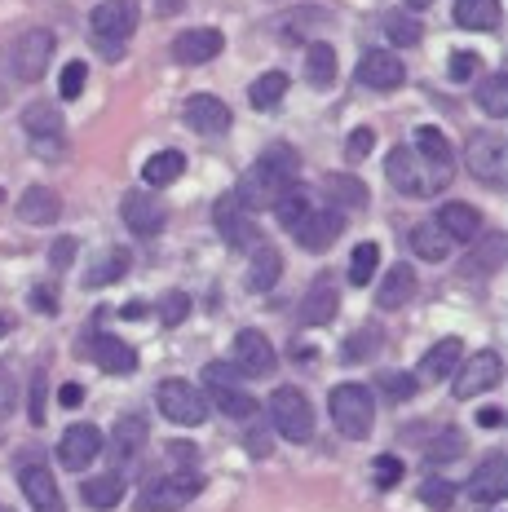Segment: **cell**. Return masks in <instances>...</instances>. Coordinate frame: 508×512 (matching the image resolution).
Listing matches in <instances>:
<instances>
[{
  "instance_id": "cell-1",
  "label": "cell",
  "mask_w": 508,
  "mask_h": 512,
  "mask_svg": "<svg viewBox=\"0 0 508 512\" xmlns=\"http://www.w3.org/2000/svg\"><path fill=\"white\" fill-rule=\"evenodd\" d=\"M296 173H301V159H296L292 146H270V151L239 177V186H235L239 204L248 208V212L274 208L283 190H288L292 181H296Z\"/></svg>"
},
{
  "instance_id": "cell-2",
  "label": "cell",
  "mask_w": 508,
  "mask_h": 512,
  "mask_svg": "<svg viewBox=\"0 0 508 512\" xmlns=\"http://www.w3.org/2000/svg\"><path fill=\"white\" fill-rule=\"evenodd\" d=\"M385 173H389V181L398 186V195H411V199L438 195V190L451 181L447 168L429 164V159L420 155L416 146H394V151H389V159H385Z\"/></svg>"
},
{
  "instance_id": "cell-3",
  "label": "cell",
  "mask_w": 508,
  "mask_h": 512,
  "mask_svg": "<svg viewBox=\"0 0 508 512\" xmlns=\"http://www.w3.org/2000/svg\"><path fill=\"white\" fill-rule=\"evenodd\" d=\"M464 159H469V173L478 177L482 186H504V177H508V137L500 133V128H478V133H469Z\"/></svg>"
},
{
  "instance_id": "cell-4",
  "label": "cell",
  "mask_w": 508,
  "mask_h": 512,
  "mask_svg": "<svg viewBox=\"0 0 508 512\" xmlns=\"http://www.w3.org/2000/svg\"><path fill=\"white\" fill-rule=\"evenodd\" d=\"M372 420H376V402L367 393V384H336L332 389V424L341 429L345 437H367L372 433Z\"/></svg>"
},
{
  "instance_id": "cell-5",
  "label": "cell",
  "mask_w": 508,
  "mask_h": 512,
  "mask_svg": "<svg viewBox=\"0 0 508 512\" xmlns=\"http://www.w3.org/2000/svg\"><path fill=\"white\" fill-rule=\"evenodd\" d=\"M54 49H58L54 31H49V27H31V31H23V36L14 40V49H9V67H14V76L23 84H31V80H40L49 71Z\"/></svg>"
},
{
  "instance_id": "cell-6",
  "label": "cell",
  "mask_w": 508,
  "mask_h": 512,
  "mask_svg": "<svg viewBox=\"0 0 508 512\" xmlns=\"http://www.w3.org/2000/svg\"><path fill=\"white\" fill-rule=\"evenodd\" d=\"M137 0H102L98 9L89 14V27L98 36V45L115 58V49H124V40L137 31Z\"/></svg>"
},
{
  "instance_id": "cell-7",
  "label": "cell",
  "mask_w": 508,
  "mask_h": 512,
  "mask_svg": "<svg viewBox=\"0 0 508 512\" xmlns=\"http://www.w3.org/2000/svg\"><path fill=\"white\" fill-rule=\"evenodd\" d=\"M270 415H274V429L288 437V442H310V433H314V407H310V398H305L296 384H283V389H274Z\"/></svg>"
},
{
  "instance_id": "cell-8",
  "label": "cell",
  "mask_w": 508,
  "mask_h": 512,
  "mask_svg": "<svg viewBox=\"0 0 508 512\" xmlns=\"http://www.w3.org/2000/svg\"><path fill=\"white\" fill-rule=\"evenodd\" d=\"M199 477L195 473H168L160 482H146V490L137 495V512H177L199 495Z\"/></svg>"
},
{
  "instance_id": "cell-9",
  "label": "cell",
  "mask_w": 508,
  "mask_h": 512,
  "mask_svg": "<svg viewBox=\"0 0 508 512\" xmlns=\"http://www.w3.org/2000/svg\"><path fill=\"white\" fill-rule=\"evenodd\" d=\"M500 380H504L500 354L482 349V354H473V358H460V367H455V398H478V393L495 389Z\"/></svg>"
},
{
  "instance_id": "cell-10",
  "label": "cell",
  "mask_w": 508,
  "mask_h": 512,
  "mask_svg": "<svg viewBox=\"0 0 508 512\" xmlns=\"http://www.w3.org/2000/svg\"><path fill=\"white\" fill-rule=\"evenodd\" d=\"M155 398H160V411L173 424H182V429H195L208 415V402L199 398V389H190V380H164Z\"/></svg>"
},
{
  "instance_id": "cell-11",
  "label": "cell",
  "mask_w": 508,
  "mask_h": 512,
  "mask_svg": "<svg viewBox=\"0 0 508 512\" xmlns=\"http://www.w3.org/2000/svg\"><path fill=\"white\" fill-rule=\"evenodd\" d=\"M274 367H279L274 345L257 332V327H243V332L235 336V371H239V376L261 380V376H274Z\"/></svg>"
},
{
  "instance_id": "cell-12",
  "label": "cell",
  "mask_w": 508,
  "mask_h": 512,
  "mask_svg": "<svg viewBox=\"0 0 508 512\" xmlns=\"http://www.w3.org/2000/svg\"><path fill=\"white\" fill-rule=\"evenodd\" d=\"M213 221H217V234L230 248H257V221L239 204V195H221L213 208Z\"/></svg>"
},
{
  "instance_id": "cell-13",
  "label": "cell",
  "mask_w": 508,
  "mask_h": 512,
  "mask_svg": "<svg viewBox=\"0 0 508 512\" xmlns=\"http://www.w3.org/2000/svg\"><path fill=\"white\" fill-rule=\"evenodd\" d=\"M296 243H301V248H310V252H323V248H332L336 239H341L345 234V217L336 208H327V212H305L301 221H296V226L288 230Z\"/></svg>"
},
{
  "instance_id": "cell-14",
  "label": "cell",
  "mask_w": 508,
  "mask_h": 512,
  "mask_svg": "<svg viewBox=\"0 0 508 512\" xmlns=\"http://www.w3.org/2000/svg\"><path fill=\"white\" fill-rule=\"evenodd\" d=\"M221 49H226V36H221L217 27H190L173 40V58L186 62V67H204V62H213Z\"/></svg>"
},
{
  "instance_id": "cell-15",
  "label": "cell",
  "mask_w": 508,
  "mask_h": 512,
  "mask_svg": "<svg viewBox=\"0 0 508 512\" xmlns=\"http://www.w3.org/2000/svg\"><path fill=\"white\" fill-rule=\"evenodd\" d=\"M336 309H341V292H336V283L323 274V279H314L310 292L301 296L296 318H301V327H327L336 318Z\"/></svg>"
},
{
  "instance_id": "cell-16",
  "label": "cell",
  "mask_w": 508,
  "mask_h": 512,
  "mask_svg": "<svg viewBox=\"0 0 508 512\" xmlns=\"http://www.w3.org/2000/svg\"><path fill=\"white\" fill-rule=\"evenodd\" d=\"M182 120L195 128V133L217 137L230 128V106L221 98H213V93H195V98H186V106H182Z\"/></svg>"
},
{
  "instance_id": "cell-17",
  "label": "cell",
  "mask_w": 508,
  "mask_h": 512,
  "mask_svg": "<svg viewBox=\"0 0 508 512\" xmlns=\"http://www.w3.org/2000/svg\"><path fill=\"white\" fill-rule=\"evenodd\" d=\"M98 455H102V429H93V424H71V429L62 433L58 460L67 468H89Z\"/></svg>"
},
{
  "instance_id": "cell-18",
  "label": "cell",
  "mask_w": 508,
  "mask_h": 512,
  "mask_svg": "<svg viewBox=\"0 0 508 512\" xmlns=\"http://www.w3.org/2000/svg\"><path fill=\"white\" fill-rule=\"evenodd\" d=\"M18 482H23V495H27V504L36 512H67L62 508V490H58L54 473H49L45 464H23Z\"/></svg>"
},
{
  "instance_id": "cell-19",
  "label": "cell",
  "mask_w": 508,
  "mask_h": 512,
  "mask_svg": "<svg viewBox=\"0 0 508 512\" xmlns=\"http://www.w3.org/2000/svg\"><path fill=\"white\" fill-rule=\"evenodd\" d=\"M402 80H407L402 76V62H398V53H389V49H372L358 62V84H367V89H376V93L398 89Z\"/></svg>"
},
{
  "instance_id": "cell-20",
  "label": "cell",
  "mask_w": 508,
  "mask_h": 512,
  "mask_svg": "<svg viewBox=\"0 0 508 512\" xmlns=\"http://www.w3.org/2000/svg\"><path fill=\"white\" fill-rule=\"evenodd\" d=\"M120 212H124V221H129V230L142 234V239H151V234L164 230V208L155 204L151 190H129V195H124V204H120Z\"/></svg>"
},
{
  "instance_id": "cell-21",
  "label": "cell",
  "mask_w": 508,
  "mask_h": 512,
  "mask_svg": "<svg viewBox=\"0 0 508 512\" xmlns=\"http://www.w3.org/2000/svg\"><path fill=\"white\" fill-rule=\"evenodd\" d=\"M89 354L107 376H133L137 371V349L124 345L120 336H89Z\"/></svg>"
},
{
  "instance_id": "cell-22",
  "label": "cell",
  "mask_w": 508,
  "mask_h": 512,
  "mask_svg": "<svg viewBox=\"0 0 508 512\" xmlns=\"http://www.w3.org/2000/svg\"><path fill=\"white\" fill-rule=\"evenodd\" d=\"M433 221H438V230L447 234L451 243H473L482 234V212L469 204H442V212Z\"/></svg>"
},
{
  "instance_id": "cell-23",
  "label": "cell",
  "mask_w": 508,
  "mask_h": 512,
  "mask_svg": "<svg viewBox=\"0 0 508 512\" xmlns=\"http://www.w3.org/2000/svg\"><path fill=\"white\" fill-rule=\"evenodd\" d=\"M504 490H508V468H504V455H491L478 473H473V482H469V495L478 499V504H500L504 499Z\"/></svg>"
},
{
  "instance_id": "cell-24",
  "label": "cell",
  "mask_w": 508,
  "mask_h": 512,
  "mask_svg": "<svg viewBox=\"0 0 508 512\" xmlns=\"http://www.w3.org/2000/svg\"><path fill=\"white\" fill-rule=\"evenodd\" d=\"M58 212H62V199L49 186H27L23 199H18V217L27 226H49V221H58Z\"/></svg>"
},
{
  "instance_id": "cell-25",
  "label": "cell",
  "mask_w": 508,
  "mask_h": 512,
  "mask_svg": "<svg viewBox=\"0 0 508 512\" xmlns=\"http://www.w3.org/2000/svg\"><path fill=\"white\" fill-rule=\"evenodd\" d=\"M142 446H146V415H120V424H115V442H111L115 468L133 464Z\"/></svg>"
},
{
  "instance_id": "cell-26",
  "label": "cell",
  "mask_w": 508,
  "mask_h": 512,
  "mask_svg": "<svg viewBox=\"0 0 508 512\" xmlns=\"http://www.w3.org/2000/svg\"><path fill=\"white\" fill-rule=\"evenodd\" d=\"M411 296H416V270H411V265H394V270L385 274V279H380V292H376V305L380 309H402L411 301Z\"/></svg>"
},
{
  "instance_id": "cell-27",
  "label": "cell",
  "mask_w": 508,
  "mask_h": 512,
  "mask_svg": "<svg viewBox=\"0 0 508 512\" xmlns=\"http://www.w3.org/2000/svg\"><path fill=\"white\" fill-rule=\"evenodd\" d=\"M460 358H464V345H460L455 336H447V340H438V345H433L429 354H425L420 371H425V380H447V376H455Z\"/></svg>"
},
{
  "instance_id": "cell-28",
  "label": "cell",
  "mask_w": 508,
  "mask_h": 512,
  "mask_svg": "<svg viewBox=\"0 0 508 512\" xmlns=\"http://www.w3.org/2000/svg\"><path fill=\"white\" fill-rule=\"evenodd\" d=\"M407 243H411V252L425 256V261H433V265L451 256V239L438 230V221H420V226L407 234Z\"/></svg>"
},
{
  "instance_id": "cell-29",
  "label": "cell",
  "mask_w": 508,
  "mask_h": 512,
  "mask_svg": "<svg viewBox=\"0 0 508 512\" xmlns=\"http://www.w3.org/2000/svg\"><path fill=\"white\" fill-rule=\"evenodd\" d=\"M283 274V256L270 248V243H261V248H252V265H248V287L252 292H270L274 283H279Z\"/></svg>"
},
{
  "instance_id": "cell-30",
  "label": "cell",
  "mask_w": 508,
  "mask_h": 512,
  "mask_svg": "<svg viewBox=\"0 0 508 512\" xmlns=\"http://www.w3.org/2000/svg\"><path fill=\"white\" fill-rule=\"evenodd\" d=\"M208 389H213V402L226 420H252L257 415V398L243 393L239 384H208Z\"/></svg>"
},
{
  "instance_id": "cell-31",
  "label": "cell",
  "mask_w": 508,
  "mask_h": 512,
  "mask_svg": "<svg viewBox=\"0 0 508 512\" xmlns=\"http://www.w3.org/2000/svg\"><path fill=\"white\" fill-rule=\"evenodd\" d=\"M80 495H84V504H89V508L107 512V508H115V504H120V499H124V477H120V473L89 477V482L80 486Z\"/></svg>"
},
{
  "instance_id": "cell-32",
  "label": "cell",
  "mask_w": 508,
  "mask_h": 512,
  "mask_svg": "<svg viewBox=\"0 0 508 512\" xmlns=\"http://www.w3.org/2000/svg\"><path fill=\"white\" fill-rule=\"evenodd\" d=\"M455 23L469 31H491L500 23V0H455Z\"/></svg>"
},
{
  "instance_id": "cell-33",
  "label": "cell",
  "mask_w": 508,
  "mask_h": 512,
  "mask_svg": "<svg viewBox=\"0 0 508 512\" xmlns=\"http://www.w3.org/2000/svg\"><path fill=\"white\" fill-rule=\"evenodd\" d=\"M186 173V155L182 151H155L151 159L142 164V181L146 186H168Z\"/></svg>"
},
{
  "instance_id": "cell-34",
  "label": "cell",
  "mask_w": 508,
  "mask_h": 512,
  "mask_svg": "<svg viewBox=\"0 0 508 512\" xmlns=\"http://www.w3.org/2000/svg\"><path fill=\"white\" fill-rule=\"evenodd\" d=\"M416 151L425 155L429 164H438V168H447V173H455V155H451L447 133H438V128H433V124L416 128Z\"/></svg>"
},
{
  "instance_id": "cell-35",
  "label": "cell",
  "mask_w": 508,
  "mask_h": 512,
  "mask_svg": "<svg viewBox=\"0 0 508 512\" xmlns=\"http://www.w3.org/2000/svg\"><path fill=\"white\" fill-rule=\"evenodd\" d=\"M124 270H129V252H124V248H107L98 261L89 265V270H84V283H89V287H107V283L120 279Z\"/></svg>"
},
{
  "instance_id": "cell-36",
  "label": "cell",
  "mask_w": 508,
  "mask_h": 512,
  "mask_svg": "<svg viewBox=\"0 0 508 512\" xmlns=\"http://www.w3.org/2000/svg\"><path fill=\"white\" fill-rule=\"evenodd\" d=\"M504 252H508L504 234H486L478 248H473V261L464 265V274H495L500 270V261H504Z\"/></svg>"
},
{
  "instance_id": "cell-37",
  "label": "cell",
  "mask_w": 508,
  "mask_h": 512,
  "mask_svg": "<svg viewBox=\"0 0 508 512\" xmlns=\"http://www.w3.org/2000/svg\"><path fill=\"white\" fill-rule=\"evenodd\" d=\"M336 76V49L332 45H310L305 49V80L314 84V89H327Z\"/></svg>"
},
{
  "instance_id": "cell-38",
  "label": "cell",
  "mask_w": 508,
  "mask_h": 512,
  "mask_svg": "<svg viewBox=\"0 0 508 512\" xmlns=\"http://www.w3.org/2000/svg\"><path fill=\"white\" fill-rule=\"evenodd\" d=\"M327 199L341 208H367V186L358 177H327Z\"/></svg>"
},
{
  "instance_id": "cell-39",
  "label": "cell",
  "mask_w": 508,
  "mask_h": 512,
  "mask_svg": "<svg viewBox=\"0 0 508 512\" xmlns=\"http://www.w3.org/2000/svg\"><path fill=\"white\" fill-rule=\"evenodd\" d=\"M283 93H288V76H283V71H266V76H261L248 89V102L266 111V106H279L283 102Z\"/></svg>"
},
{
  "instance_id": "cell-40",
  "label": "cell",
  "mask_w": 508,
  "mask_h": 512,
  "mask_svg": "<svg viewBox=\"0 0 508 512\" xmlns=\"http://www.w3.org/2000/svg\"><path fill=\"white\" fill-rule=\"evenodd\" d=\"M478 106L486 115H508V76H486L482 84H478Z\"/></svg>"
},
{
  "instance_id": "cell-41",
  "label": "cell",
  "mask_w": 508,
  "mask_h": 512,
  "mask_svg": "<svg viewBox=\"0 0 508 512\" xmlns=\"http://www.w3.org/2000/svg\"><path fill=\"white\" fill-rule=\"evenodd\" d=\"M385 36H389V45H420V40H425V27H420L416 14H389Z\"/></svg>"
},
{
  "instance_id": "cell-42",
  "label": "cell",
  "mask_w": 508,
  "mask_h": 512,
  "mask_svg": "<svg viewBox=\"0 0 508 512\" xmlns=\"http://www.w3.org/2000/svg\"><path fill=\"white\" fill-rule=\"evenodd\" d=\"M376 265H380V248H376V243H358L354 256H349V283L367 287V283H372V274H376Z\"/></svg>"
},
{
  "instance_id": "cell-43",
  "label": "cell",
  "mask_w": 508,
  "mask_h": 512,
  "mask_svg": "<svg viewBox=\"0 0 508 512\" xmlns=\"http://www.w3.org/2000/svg\"><path fill=\"white\" fill-rule=\"evenodd\" d=\"M460 455H464V433L460 429H442L425 446V460L429 464H447V460H460Z\"/></svg>"
},
{
  "instance_id": "cell-44",
  "label": "cell",
  "mask_w": 508,
  "mask_h": 512,
  "mask_svg": "<svg viewBox=\"0 0 508 512\" xmlns=\"http://www.w3.org/2000/svg\"><path fill=\"white\" fill-rule=\"evenodd\" d=\"M23 128L27 133H36V137H58V128H62V115L54 111L49 102H36V106H27L23 111Z\"/></svg>"
},
{
  "instance_id": "cell-45",
  "label": "cell",
  "mask_w": 508,
  "mask_h": 512,
  "mask_svg": "<svg viewBox=\"0 0 508 512\" xmlns=\"http://www.w3.org/2000/svg\"><path fill=\"white\" fill-rule=\"evenodd\" d=\"M380 349V332L376 327H358L354 336L345 340V349H341V362H349V367H354V362H367Z\"/></svg>"
},
{
  "instance_id": "cell-46",
  "label": "cell",
  "mask_w": 508,
  "mask_h": 512,
  "mask_svg": "<svg viewBox=\"0 0 508 512\" xmlns=\"http://www.w3.org/2000/svg\"><path fill=\"white\" fill-rule=\"evenodd\" d=\"M274 212H279L283 230H292L296 221H301L305 212H310V199H305V190H301V186H296V181H292V186H288V190H283V195H279V204H274Z\"/></svg>"
},
{
  "instance_id": "cell-47",
  "label": "cell",
  "mask_w": 508,
  "mask_h": 512,
  "mask_svg": "<svg viewBox=\"0 0 508 512\" xmlns=\"http://www.w3.org/2000/svg\"><path fill=\"white\" fill-rule=\"evenodd\" d=\"M372 482L380 490H394L402 482V460H398V455H376V460H372Z\"/></svg>"
},
{
  "instance_id": "cell-48",
  "label": "cell",
  "mask_w": 508,
  "mask_h": 512,
  "mask_svg": "<svg viewBox=\"0 0 508 512\" xmlns=\"http://www.w3.org/2000/svg\"><path fill=\"white\" fill-rule=\"evenodd\" d=\"M84 80H89V67H84V62H67V67H62V84H58L62 102H76L84 93Z\"/></svg>"
},
{
  "instance_id": "cell-49",
  "label": "cell",
  "mask_w": 508,
  "mask_h": 512,
  "mask_svg": "<svg viewBox=\"0 0 508 512\" xmlns=\"http://www.w3.org/2000/svg\"><path fill=\"white\" fill-rule=\"evenodd\" d=\"M380 389H385L394 402H407V398H416V376H407V371H385V376H380Z\"/></svg>"
},
{
  "instance_id": "cell-50",
  "label": "cell",
  "mask_w": 508,
  "mask_h": 512,
  "mask_svg": "<svg viewBox=\"0 0 508 512\" xmlns=\"http://www.w3.org/2000/svg\"><path fill=\"white\" fill-rule=\"evenodd\" d=\"M420 499H425L433 512H447V508H451V499H455V486H451V482H442V477H433V482L420 486Z\"/></svg>"
},
{
  "instance_id": "cell-51",
  "label": "cell",
  "mask_w": 508,
  "mask_h": 512,
  "mask_svg": "<svg viewBox=\"0 0 508 512\" xmlns=\"http://www.w3.org/2000/svg\"><path fill=\"white\" fill-rule=\"evenodd\" d=\"M186 314H190V296H186V292H164V301H160L164 327H177Z\"/></svg>"
},
{
  "instance_id": "cell-52",
  "label": "cell",
  "mask_w": 508,
  "mask_h": 512,
  "mask_svg": "<svg viewBox=\"0 0 508 512\" xmlns=\"http://www.w3.org/2000/svg\"><path fill=\"white\" fill-rule=\"evenodd\" d=\"M478 76H482V58H478V53H469V49L455 53V58H451V80L469 84V80H478Z\"/></svg>"
},
{
  "instance_id": "cell-53",
  "label": "cell",
  "mask_w": 508,
  "mask_h": 512,
  "mask_svg": "<svg viewBox=\"0 0 508 512\" xmlns=\"http://www.w3.org/2000/svg\"><path fill=\"white\" fill-rule=\"evenodd\" d=\"M372 146H376V133H372V128H354V133H349V142H345V155L358 164V159L372 155Z\"/></svg>"
},
{
  "instance_id": "cell-54",
  "label": "cell",
  "mask_w": 508,
  "mask_h": 512,
  "mask_svg": "<svg viewBox=\"0 0 508 512\" xmlns=\"http://www.w3.org/2000/svg\"><path fill=\"white\" fill-rule=\"evenodd\" d=\"M204 380L208 384H239V371H235V362H213V367L204 371Z\"/></svg>"
},
{
  "instance_id": "cell-55",
  "label": "cell",
  "mask_w": 508,
  "mask_h": 512,
  "mask_svg": "<svg viewBox=\"0 0 508 512\" xmlns=\"http://www.w3.org/2000/svg\"><path fill=\"white\" fill-rule=\"evenodd\" d=\"M14 398H18V389H14V376H9V371L0 367V420H5V415L14 411Z\"/></svg>"
},
{
  "instance_id": "cell-56",
  "label": "cell",
  "mask_w": 508,
  "mask_h": 512,
  "mask_svg": "<svg viewBox=\"0 0 508 512\" xmlns=\"http://www.w3.org/2000/svg\"><path fill=\"white\" fill-rule=\"evenodd\" d=\"M71 261H76V239H58L54 243V265L58 270H67Z\"/></svg>"
},
{
  "instance_id": "cell-57",
  "label": "cell",
  "mask_w": 508,
  "mask_h": 512,
  "mask_svg": "<svg viewBox=\"0 0 508 512\" xmlns=\"http://www.w3.org/2000/svg\"><path fill=\"white\" fill-rule=\"evenodd\" d=\"M58 398H62V407H80V402H84V389H80V384H62Z\"/></svg>"
},
{
  "instance_id": "cell-58",
  "label": "cell",
  "mask_w": 508,
  "mask_h": 512,
  "mask_svg": "<svg viewBox=\"0 0 508 512\" xmlns=\"http://www.w3.org/2000/svg\"><path fill=\"white\" fill-rule=\"evenodd\" d=\"M40 384H45V376H36V402H31V420H45V402H40V398H45V389H40Z\"/></svg>"
},
{
  "instance_id": "cell-59",
  "label": "cell",
  "mask_w": 508,
  "mask_h": 512,
  "mask_svg": "<svg viewBox=\"0 0 508 512\" xmlns=\"http://www.w3.org/2000/svg\"><path fill=\"white\" fill-rule=\"evenodd\" d=\"M31 305H36V309H54L58 301H54V292H49V287H36V296H31Z\"/></svg>"
},
{
  "instance_id": "cell-60",
  "label": "cell",
  "mask_w": 508,
  "mask_h": 512,
  "mask_svg": "<svg viewBox=\"0 0 508 512\" xmlns=\"http://www.w3.org/2000/svg\"><path fill=\"white\" fill-rule=\"evenodd\" d=\"M478 420L486 424V429H495V424H500V420H504V411H500V407H486V411L478 415Z\"/></svg>"
},
{
  "instance_id": "cell-61",
  "label": "cell",
  "mask_w": 508,
  "mask_h": 512,
  "mask_svg": "<svg viewBox=\"0 0 508 512\" xmlns=\"http://www.w3.org/2000/svg\"><path fill=\"white\" fill-rule=\"evenodd\" d=\"M433 0H407V9H429Z\"/></svg>"
},
{
  "instance_id": "cell-62",
  "label": "cell",
  "mask_w": 508,
  "mask_h": 512,
  "mask_svg": "<svg viewBox=\"0 0 508 512\" xmlns=\"http://www.w3.org/2000/svg\"><path fill=\"white\" fill-rule=\"evenodd\" d=\"M9 332V323H5V318H0V336H5Z\"/></svg>"
},
{
  "instance_id": "cell-63",
  "label": "cell",
  "mask_w": 508,
  "mask_h": 512,
  "mask_svg": "<svg viewBox=\"0 0 508 512\" xmlns=\"http://www.w3.org/2000/svg\"><path fill=\"white\" fill-rule=\"evenodd\" d=\"M0 512H9V508H0Z\"/></svg>"
}]
</instances>
